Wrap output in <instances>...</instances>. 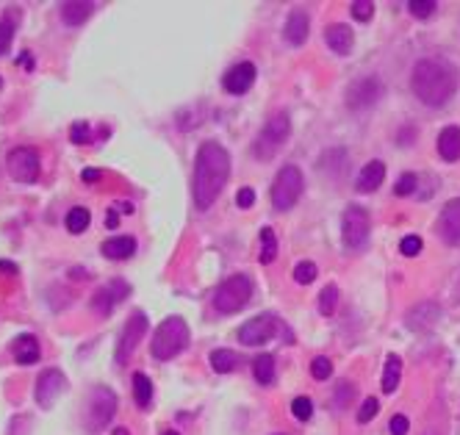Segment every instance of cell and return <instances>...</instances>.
Returning a JSON list of instances; mask_svg holds the SVG:
<instances>
[{
  "mask_svg": "<svg viewBox=\"0 0 460 435\" xmlns=\"http://www.w3.org/2000/svg\"><path fill=\"white\" fill-rule=\"evenodd\" d=\"M253 371H255V380H258L261 385H269V383L275 380V358H272V355H258V358L253 361Z\"/></svg>",
  "mask_w": 460,
  "mask_h": 435,
  "instance_id": "f546056e",
  "label": "cell"
},
{
  "mask_svg": "<svg viewBox=\"0 0 460 435\" xmlns=\"http://www.w3.org/2000/svg\"><path fill=\"white\" fill-rule=\"evenodd\" d=\"M416 186H419V178H416L413 172H405V175L396 180L394 195H396V197H408V195H413V192H416Z\"/></svg>",
  "mask_w": 460,
  "mask_h": 435,
  "instance_id": "836d02e7",
  "label": "cell"
},
{
  "mask_svg": "<svg viewBox=\"0 0 460 435\" xmlns=\"http://www.w3.org/2000/svg\"><path fill=\"white\" fill-rule=\"evenodd\" d=\"M277 330V319L272 313H263V316H255L250 322L241 325L238 330V341L247 344V347H258V344H266Z\"/></svg>",
  "mask_w": 460,
  "mask_h": 435,
  "instance_id": "5bb4252c",
  "label": "cell"
},
{
  "mask_svg": "<svg viewBox=\"0 0 460 435\" xmlns=\"http://www.w3.org/2000/svg\"><path fill=\"white\" fill-rule=\"evenodd\" d=\"M230 178V156L219 141H202L195 161V205L208 211Z\"/></svg>",
  "mask_w": 460,
  "mask_h": 435,
  "instance_id": "6da1fadb",
  "label": "cell"
},
{
  "mask_svg": "<svg viewBox=\"0 0 460 435\" xmlns=\"http://www.w3.org/2000/svg\"><path fill=\"white\" fill-rule=\"evenodd\" d=\"M253 83H255V64L253 62L233 64L225 72V78H222V86H225V92H230V95H244V92H250Z\"/></svg>",
  "mask_w": 460,
  "mask_h": 435,
  "instance_id": "9a60e30c",
  "label": "cell"
},
{
  "mask_svg": "<svg viewBox=\"0 0 460 435\" xmlns=\"http://www.w3.org/2000/svg\"><path fill=\"white\" fill-rule=\"evenodd\" d=\"M325 42L330 45V50H335L338 56H347V53L352 50L355 36H352V28H350V25L333 23V25H328V31H325Z\"/></svg>",
  "mask_w": 460,
  "mask_h": 435,
  "instance_id": "ffe728a7",
  "label": "cell"
},
{
  "mask_svg": "<svg viewBox=\"0 0 460 435\" xmlns=\"http://www.w3.org/2000/svg\"><path fill=\"white\" fill-rule=\"evenodd\" d=\"M319 169L330 175V178H341L344 169H347V150L335 147V150H328L322 158H319Z\"/></svg>",
  "mask_w": 460,
  "mask_h": 435,
  "instance_id": "d4e9b609",
  "label": "cell"
},
{
  "mask_svg": "<svg viewBox=\"0 0 460 435\" xmlns=\"http://www.w3.org/2000/svg\"><path fill=\"white\" fill-rule=\"evenodd\" d=\"M238 366V355L233 349H214L211 352V369L219 371V374H228Z\"/></svg>",
  "mask_w": 460,
  "mask_h": 435,
  "instance_id": "f1b7e54d",
  "label": "cell"
},
{
  "mask_svg": "<svg viewBox=\"0 0 460 435\" xmlns=\"http://www.w3.org/2000/svg\"><path fill=\"white\" fill-rule=\"evenodd\" d=\"M253 297V283H250V277L247 274H233L228 277L219 289H217V294H214V308L219 311V313H236V311H241L247 302Z\"/></svg>",
  "mask_w": 460,
  "mask_h": 435,
  "instance_id": "52a82bcc",
  "label": "cell"
},
{
  "mask_svg": "<svg viewBox=\"0 0 460 435\" xmlns=\"http://www.w3.org/2000/svg\"><path fill=\"white\" fill-rule=\"evenodd\" d=\"M386 180V164L383 161H369L366 167L361 169V175H358V192H363V195H372V192H377L380 189V183Z\"/></svg>",
  "mask_w": 460,
  "mask_h": 435,
  "instance_id": "44dd1931",
  "label": "cell"
},
{
  "mask_svg": "<svg viewBox=\"0 0 460 435\" xmlns=\"http://www.w3.org/2000/svg\"><path fill=\"white\" fill-rule=\"evenodd\" d=\"M435 0H410L408 3V11L413 14V17H419V20H427V17H432L435 14Z\"/></svg>",
  "mask_w": 460,
  "mask_h": 435,
  "instance_id": "d6a6232c",
  "label": "cell"
},
{
  "mask_svg": "<svg viewBox=\"0 0 460 435\" xmlns=\"http://www.w3.org/2000/svg\"><path fill=\"white\" fill-rule=\"evenodd\" d=\"M350 8H352V17L361 20V23H366V20L374 14V3H369V0H355Z\"/></svg>",
  "mask_w": 460,
  "mask_h": 435,
  "instance_id": "b9f144b4",
  "label": "cell"
},
{
  "mask_svg": "<svg viewBox=\"0 0 460 435\" xmlns=\"http://www.w3.org/2000/svg\"><path fill=\"white\" fill-rule=\"evenodd\" d=\"M380 95H383V81H380L377 75H366V78L355 81V83L350 86V92H347V105H350L352 111H366V108H372L374 103L380 100Z\"/></svg>",
  "mask_w": 460,
  "mask_h": 435,
  "instance_id": "8fae6325",
  "label": "cell"
},
{
  "mask_svg": "<svg viewBox=\"0 0 460 435\" xmlns=\"http://www.w3.org/2000/svg\"><path fill=\"white\" fill-rule=\"evenodd\" d=\"M133 400H136L139 407H150V402H153V383L142 371L133 374Z\"/></svg>",
  "mask_w": 460,
  "mask_h": 435,
  "instance_id": "484cf974",
  "label": "cell"
},
{
  "mask_svg": "<svg viewBox=\"0 0 460 435\" xmlns=\"http://www.w3.org/2000/svg\"><path fill=\"white\" fill-rule=\"evenodd\" d=\"M189 344V325L183 316H166L164 322L156 327L150 352L156 361H172L175 355H180Z\"/></svg>",
  "mask_w": 460,
  "mask_h": 435,
  "instance_id": "3957f363",
  "label": "cell"
},
{
  "mask_svg": "<svg viewBox=\"0 0 460 435\" xmlns=\"http://www.w3.org/2000/svg\"><path fill=\"white\" fill-rule=\"evenodd\" d=\"M369 231H372V219L369 211L361 205H350L341 216V238L347 250H361L369 241Z\"/></svg>",
  "mask_w": 460,
  "mask_h": 435,
  "instance_id": "ba28073f",
  "label": "cell"
},
{
  "mask_svg": "<svg viewBox=\"0 0 460 435\" xmlns=\"http://www.w3.org/2000/svg\"><path fill=\"white\" fill-rule=\"evenodd\" d=\"M120 225V214L117 211H108L105 214V228H117Z\"/></svg>",
  "mask_w": 460,
  "mask_h": 435,
  "instance_id": "7dc6e473",
  "label": "cell"
},
{
  "mask_svg": "<svg viewBox=\"0 0 460 435\" xmlns=\"http://www.w3.org/2000/svg\"><path fill=\"white\" fill-rule=\"evenodd\" d=\"M308 31H311V20H308V14H305L302 8H294V11L289 14V20H286V28H283L286 42L294 45V47H299V45L308 39Z\"/></svg>",
  "mask_w": 460,
  "mask_h": 435,
  "instance_id": "d6986e66",
  "label": "cell"
},
{
  "mask_svg": "<svg viewBox=\"0 0 460 435\" xmlns=\"http://www.w3.org/2000/svg\"><path fill=\"white\" fill-rule=\"evenodd\" d=\"M302 192H305V178H302L299 167L289 164L277 172L275 183H272V205L277 211H289L302 197Z\"/></svg>",
  "mask_w": 460,
  "mask_h": 435,
  "instance_id": "8992f818",
  "label": "cell"
},
{
  "mask_svg": "<svg viewBox=\"0 0 460 435\" xmlns=\"http://www.w3.org/2000/svg\"><path fill=\"white\" fill-rule=\"evenodd\" d=\"M67 388V377L62 369H45L36 380V402L39 407H53L59 397L64 394Z\"/></svg>",
  "mask_w": 460,
  "mask_h": 435,
  "instance_id": "7c38bea8",
  "label": "cell"
},
{
  "mask_svg": "<svg viewBox=\"0 0 460 435\" xmlns=\"http://www.w3.org/2000/svg\"><path fill=\"white\" fill-rule=\"evenodd\" d=\"M117 413V394L105 385H98L89 391V400H86V410H84V424L86 430L100 433L103 427H108V422L114 419Z\"/></svg>",
  "mask_w": 460,
  "mask_h": 435,
  "instance_id": "5b68a950",
  "label": "cell"
},
{
  "mask_svg": "<svg viewBox=\"0 0 460 435\" xmlns=\"http://www.w3.org/2000/svg\"><path fill=\"white\" fill-rule=\"evenodd\" d=\"M111 435H131V433H128L125 427H117V430H114V433H111Z\"/></svg>",
  "mask_w": 460,
  "mask_h": 435,
  "instance_id": "681fc988",
  "label": "cell"
},
{
  "mask_svg": "<svg viewBox=\"0 0 460 435\" xmlns=\"http://www.w3.org/2000/svg\"><path fill=\"white\" fill-rule=\"evenodd\" d=\"M335 305H338V289L335 286H325L322 294H319V313L322 316H333Z\"/></svg>",
  "mask_w": 460,
  "mask_h": 435,
  "instance_id": "1f68e13d",
  "label": "cell"
},
{
  "mask_svg": "<svg viewBox=\"0 0 460 435\" xmlns=\"http://www.w3.org/2000/svg\"><path fill=\"white\" fill-rule=\"evenodd\" d=\"M0 86H3V78H0Z\"/></svg>",
  "mask_w": 460,
  "mask_h": 435,
  "instance_id": "816d5d0a",
  "label": "cell"
},
{
  "mask_svg": "<svg viewBox=\"0 0 460 435\" xmlns=\"http://www.w3.org/2000/svg\"><path fill=\"white\" fill-rule=\"evenodd\" d=\"M6 167H8V175L17 183L31 186V183H36V178H39L42 158H39V153L33 147H14L8 153V158H6Z\"/></svg>",
  "mask_w": 460,
  "mask_h": 435,
  "instance_id": "9c48e42d",
  "label": "cell"
},
{
  "mask_svg": "<svg viewBox=\"0 0 460 435\" xmlns=\"http://www.w3.org/2000/svg\"><path fill=\"white\" fill-rule=\"evenodd\" d=\"M399 250H402V255L413 258V255H419V253H422V238H419V236H405V238H402V244H399Z\"/></svg>",
  "mask_w": 460,
  "mask_h": 435,
  "instance_id": "60d3db41",
  "label": "cell"
},
{
  "mask_svg": "<svg viewBox=\"0 0 460 435\" xmlns=\"http://www.w3.org/2000/svg\"><path fill=\"white\" fill-rule=\"evenodd\" d=\"M292 413H294L299 422H308L311 413H314V402L308 400V397H297V400L292 402Z\"/></svg>",
  "mask_w": 460,
  "mask_h": 435,
  "instance_id": "74e56055",
  "label": "cell"
},
{
  "mask_svg": "<svg viewBox=\"0 0 460 435\" xmlns=\"http://www.w3.org/2000/svg\"><path fill=\"white\" fill-rule=\"evenodd\" d=\"M144 333H147V316L142 311H133L131 316H128V322H125V327H122V335L117 341V352H114V358H117L120 366H125L131 361V355L136 352V347L144 338Z\"/></svg>",
  "mask_w": 460,
  "mask_h": 435,
  "instance_id": "30bf717a",
  "label": "cell"
},
{
  "mask_svg": "<svg viewBox=\"0 0 460 435\" xmlns=\"http://www.w3.org/2000/svg\"><path fill=\"white\" fill-rule=\"evenodd\" d=\"M311 374H314L316 380H328L330 374H333V364H330V358H325V355L314 358V364H311Z\"/></svg>",
  "mask_w": 460,
  "mask_h": 435,
  "instance_id": "f35d334b",
  "label": "cell"
},
{
  "mask_svg": "<svg viewBox=\"0 0 460 435\" xmlns=\"http://www.w3.org/2000/svg\"><path fill=\"white\" fill-rule=\"evenodd\" d=\"M277 255V236L272 228H263L261 231V253H258V261L261 264H272Z\"/></svg>",
  "mask_w": 460,
  "mask_h": 435,
  "instance_id": "4dcf8cb0",
  "label": "cell"
},
{
  "mask_svg": "<svg viewBox=\"0 0 460 435\" xmlns=\"http://www.w3.org/2000/svg\"><path fill=\"white\" fill-rule=\"evenodd\" d=\"M377 410H380V402L374 400V397H369V400L361 405V410H358V422H361V424L372 422V419L377 416Z\"/></svg>",
  "mask_w": 460,
  "mask_h": 435,
  "instance_id": "ab89813d",
  "label": "cell"
},
{
  "mask_svg": "<svg viewBox=\"0 0 460 435\" xmlns=\"http://www.w3.org/2000/svg\"><path fill=\"white\" fill-rule=\"evenodd\" d=\"M11 39H14V17H3L0 20V56L11 47Z\"/></svg>",
  "mask_w": 460,
  "mask_h": 435,
  "instance_id": "8d00e7d4",
  "label": "cell"
},
{
  "mask_svg": "<svg viewBox=\"0 0 460 435\" xmlns=\"http://www.w3.org/2000/svg\"><path fill=\"white\" fill-rule=\"evenodd\" d=\"M399 377H402V361L396 355L386 358V371H383V391L386 394H394L396 385H399Z\"/></svg>",
  "mask_w": 460,
  "mask_h": 435,
  "instance_id": "83f0119b",
  "label": "cell"
},
{
  "mask_svg": "<svg viewBox=\"0 0 460 435\" xmlns=\"http://www.w3.org/2000/svg\"><path fill=\"white\" fill-rule=\"evenodd\" d=\"M289 134H292V117L286 111H277L275 117H269V122L263 125V131L255 139V158L258 161H269L280 153V147L289 141Z\"/></svg>",
  "mask_w": 460,
  "mask_h": 435,
  "instance_id": "277c9868",
  "label": "cell"
},
{
  "mask_svg": "<svg viewBox=\"0 0 460 435\" xmlns=\"http://www.w3.org/2000/svg\"><path fill=\"white\" fill-rule=\"evenodd\" d=\"M95 8H98V3H92V0L62 3V20H64V25H69V28H78V25H84L95 14Z\"/></svg>",
  "mask_w": 460,
  "mask_h": 435,
  "instance_id": "ac0fdd59",
  "label": "cell"
},
{
  "mask_svg": "<svg viewBox=\"0 0 460 435\" xmlns=\"http://www.w3.org/2000/svg\"><path fill=\"white\" fill-rule=\"evenodd\" d=\"M131 294V286L125 280H108L105 286H100L92 297V311H98L100 316H108L120 302Z\"/></svg>",
  "mask_w": 460,
  "mask_h": 435,
  "instance_id": "4fadbf2b",
  "label": "cell"
},
{
  "mask_svg": "<svg viewBox=\"0 0 460 435\" xmlns=\"http://www.w3.org/2000/svg\"><path fill=\"white\" fill-rule=\"evenodd\" d=\"M438 153L444 161H458L460 158V128L458 125H449L438 134Z\"/></svg>",
  "mask_w": 460,
  "mask_h": 435,
  "instance_id": "603a6c76",
  "label": "cell"
},
{
  "mask_svg": "<svg viewBox=\"0 0 460 435\" xmlns=\"http://www.w3.org/2000/svg\"><path fill=\"white\" fill-rule=\"evenodd\" d=\"M69 139H72L75 144H86V141L92 139V131H89L86 122H75V125L69 128Z\"/></svg>",
  "mask_w": 460,
  "mask_h": 435,
  "instance_id": "7bdbcfd3",
  "label": "cell"
},
{
  "mask_svg": "<svg viewBox=\"0 0 460 435\" xmlns=\"http://www.w3.org/2000/svg\"><path fill=\"white\" fill-rule=\"evenodd\" d=\"M0 272H6V274H14V272H17V264H11V261H0Z\"/></svg>",
  "mask_w": 460,
  "mask_h": 435,
  "instance_id": "c3c4849f",
  "label": "cell"
},
{
  "mask_svg": "<svg viewBox=\"0 0 460 435\" xmlns=\"http://www.w3.org/2000/svg\"><path fill=\"white\" fill-rule=\"evenodd\" d=\"M355 397V385L350 383V380H341L338 385H335V407L338 410H344L347 405H350V400Z\"/></svg>",
  "mask_w": 460,
  "mask_h": 435,
  "instance_id": "d590c367",
  "label": "cell"
},
{
  "mask_svg": "<svg viewBox=\"0 0 460 435\" xmlns=\"http://www.w3.org/2000/svg\"><path fill=\"white\" fill-rule=\"evenodd\" d=\"M294 280L299 286H308V283H314L316 280V264H311V261H299L294 267Z\"/></svg>",
  "mask_w": 460,
  "mask_h": 435,
  "instance_id": "e575fe53",
  "label": "cell"
},
{
  "mask_svg": "<svg viewBox=\"0 0 460 435\" xmlns=\"http://www.w3.org/2000/svg\"><path fill=\"white\" fill-rule=\"evenodd\" d=\"M236 205H238V208H253V205H255V192H253L250 186L238 189V195H236Z\"/></svg>",
  "mask_w": 460,
  "mask_h": 435,
  "instance_id": "ee69618b",
  "label": "cell"
},
{
  "mask_svg": "<svg viewBox=\"0 0 460 435\" xmlns=\"http://www.w3.org/2000/svg\"><path fill=\"white\" fill-rule=\"evenodd\" d=\"M89 222H92V214H89L86 208H81V205L69 208L64 216V225L69 233H84V231L89 228Z\"/></svg>",
  "mask_w": 460,
  "mask_h": 435,
  "instance_id": "4316f807",
  "label": "cell"
},
{
  "mask_svg": "<svg viewBox=\"0 0 460 435\" xmlns=\"http://www.w3.org/2000/svg\"><path fill=\"white\" fill-rule=\"evenodd\" d=\"M438 316H441V308H438L435 302H419V305H413V308L408 311L405 322H408L410 330L425 333V330H432V327H435Z\"/></svg>",
  "mask_w": 460,
  "mask_h": 435,
  "instance_id": "e0dca14e",
  "label": "cell"
},
{
  "mask_svg": "<svg viewBox=\"0 0 460 435\" xmlns=\"http://www.w3.org/2000/svg\"><path fill=\"white\" fill-rule=\"evenodd\" d=\"M164 435H178V433H172V430H169V433H164Z\"/></svg>",
  "mask_w": 460,
  "mask_h": 435,
  "instance_id": "f907efd6",
  "label": "cell"
},
{
  "mask_svg": "<svg viewBox=\"0 0 460 435\" xmlns=\"http://www.w3.org/2000/svg\"><path fill=\"white\" fill-rule=\"evenodd\" d=\"M389 427H391V435H408V427H410V424H408L405 416H394Z\"/></svg>",
  "mask_w": 460,
  "mask_h": 435,
  "instance_id": "f6af8a7d",
  "label": "cell"
},
{
  "mask_svg": "<svg viewBox=\"0 0 460 435\" xmlns=\"http://www.w3.org/2000/svg\"><path fill=\"white\" fill-rule=\"evenodd\" d=\"M39 341L33 338V335H20L17 341H14V361L20 364V366H31L39 361Z\"/></svg>",
  "mask_w": 460,
  "mask_h": 435,
  "instance_id": "cb8c5ba5",
  "label": "cell"
},
{
  "mask_svg": "<svg viewBox=\"0 0 460 435\" xmlns=\"http://www.w3.org/2000/svg\"><path fill=\"white\" fill-rule=\"evenodd\" d=\"M410 89L430 108L447 105L452 100V95L458 92V69L447 59H422L413 67Z\"/></svg>",
  "mask_w": 460,
  "mask_h": 435,
  "instance_id": "7a4b0ae2",
  "label": "cell"
},
{
  "mask_svg": "<svg viewBox=\"0 0 460 435\" xmlns=\"http://www.w3.org/2000/svg\"><path fill=\"white\" fill-rule=\"evenodd\" d=\"M86 183H98L100 180V169H84V175H81Z\"/></svg>",
  "mask_w": 460,
  "mask_h": 435,
  "instance_id": "bcb514c9",
  "label": "cell"
},
{
  "mask_svg": "<svg viewBox=\"0 0 460 435\" xmlns=\"http://www.w3.org/2000/svg\"><path fill=\"white\" fill-rule=\"evenodd\" d=\"M435 231H438V236H441L447 244H452V247H458L460 244V197H455V200H449L444 205Z\"/></svg>",
  "mask_w": 460,
  "mask_h": 435,
  "instance_id": "2e32d148",
  "label": "cell"
},
{
  "mask_svg": "<svg viewBox=\"0 0 460 435\" xmlns=\"http://www.w3.org/2000/svg\"><path fill=\"white\" fill-rule=\"evenodd\" d=\"M100 250H103V255L111 258V261H125V258H131L133 253H136V241H133L131 236H114V238L103 241Z\"/></svg>",
  "mask_w": 460,
  "mask_h": 435,
  "instance_id": "7402d4cb",
  "label": "cell"
}]
</instances>
